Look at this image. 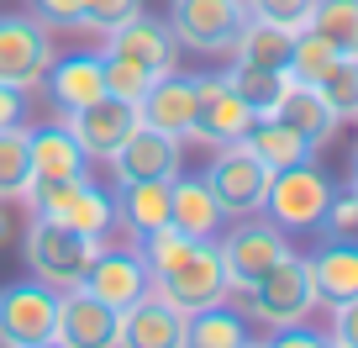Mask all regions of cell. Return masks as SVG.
<instances>
[{"mask_svg":"<svg viewBox=\"0 0 358 348\" xmlns=\"http://www.w3.org/2000/svg\"><path fill=\"white\" fill-rule=\"evenodd\" d=\"M227 85H232L237 95H243V106H248L253 116H274V106L285 101V90H290L295 79H290V69L243 64V58H237V64L227 69Z\"/></svg>","mask_w":358,"mask_h":348,"instance_id":"d4e9b609","label":"cell"},{"mask_svg":"<svg viewBox=\"0 0 358 348\" xmlns=\"http://www.w3.org/2000/svg\"><path fill=\"white\" fill-rule=\"evenodd\" d=\"M116 180H174L179 174V137L158 132V127H132L122 148H116Z\"/></svg>","mask_w":358,"mask_h":348,"instance_id":"ac0fdd59","label":"cell"},{"mask_svg":"<svg viewBox=\"0 0 358 348\" xmlns=\"http://www.w3.org/2000/svg\"><path fill=\"white\" fill-rule=\"evenodd\" d=\"M311 11H316V0H248V16L274 22V27H285V32H306V27H311Z\"/></svg>","mask_w":358,"mask_h":348,"instance_id":"836d02e7","label":"cell"},{"mask_svg":"<svg viewBox=\"0 0 358 348\" xmlns=\"http://www.w3.org/2000/svg\"><path fill=\"white\" fill-rule=\"evenodd\" d=\"M316 232H327V237H353L358 232V190L353 185H348V190H332V206H327Z\"/></svg>","mask_w":358,"mask_h":348,"instance_id":"8d00e7d4","label":"cell"},{"mask_svg":"<svg viewBox=\"0 0 358 348\" xmlns=\"http://www.w3.org/2000/svg\"><path fill=\"white\" fill-rule=\"evenodd\" d=\"M253 122L258 116L248 111L243 95L227 85V74H201V111H195V127H190L195 143H211V148L243 143Z\"/></svg>","mask_w":358,"mask_h":348,"instance_id":"9a60e30c","label":"cell"},{"mask_svg":"<svg viewBox=\"0 0 358 348\" xmlns=\"http://www.w3.org/2000/svg\"><path fill=\"white\" fill-rule=\"evenodd\" d=\"M306 264H311V285H316L322 306H337V301L358 295V243L353 237H327Z\"/></svg>","mask_w":358,"mask_h":348,"instance_id":"7402d4cb","label":"cell"},{"mask_svg":"<svg viewBox=\"0 0 358 348\" xmlns=\"http://www.w3.org/2000/svg\"><path fill=\"white\" fill-rule=\"evenodd\" d=\"M106 58V95H122V101H143L148 95V85H153V69H143V64H132V58H122V53H101Z\"/></svg>","mask_w":358,"mask_h":348,"instance_id":"d6a6232c","label":"cell"},{"mask_svg":"<svg viewBox=\"0 0 358 348\" xmlns=\"http://www.w3.org/2000/svg\"><path fill=\"white\" fill-rule=\"evenodd\" d=\"M153 291L164 295V301H174L179 312L190 316L201 312V306H216L232 295V285H227V270H222V248H216V237H190V248L169 264V270L153 274Z\"/></svg>","mask_w":358,"mask_h":348,"instance_id":"7a4b0ae2","label":"cell"},{"mask_svg":"<svg viewBox=\"0 0 358 348\" xmlns=\"http://www.w3.org/2000/svg\"><path fill=\"white\" fill-rule=\"evenodd\" d=\"M169 222H174L179 232H190V237H216L222 232L227 211L211 195L206 174H185V169H179L174 180H169Z\"/></svg>","mask_w":358,"mask_h":348,"instance_id":"ffe728a7","label":"cell"},{"mask_svg":"<svg viewBox=\"0 0 358 348\" xmlns=\"http://www.w3.org/2000/svg\"><path fill=\"white\" fill-rule=\"evenodd\" d=\"M32 190V153H27V127H0V201H27Z\"/></svg>","mask_w":358,"mask_h":348,"instance_id":"f1b7e54d","label":"cell"},{"mask_svg":"<svg viewBox=\"0 0 358 348\" xmlns=\"http://www.w3.org/2000/svg\"><path fill=\"white\" fill-rule=\"evenodd\" d=\"M195 111H201V74H179V69L158 74L153 85H148V95L137 101V116H143V127L174 132L179 143L190 137Z\"/></svg>","mask_w":358,"mask_h":348,"instance_id":"5bb4252c","label":"cell"},{"mask_svg":"<svg viewBox=\"0 0 358 348\" xmlns=\"http://www.w3.org/2000/svg\"><path fill=\"white\" fill-rule=\"evenodd\" d=\"M122 333V312L101 295H90L85 285H69L58 291V333L53 343H69V348H106L116 343Z\"/></svg>","mask_w":358,"mask_h":348,"instance_id":"4fadbf2b","label":"cell"},{"mask_svg":"<svg viewBox=\"0 0 358 348\" xmlns=\"http://www.w3.org/2000/svg\"><path fill=\"white\" fill-rule=\"evenodd\" d=\"M332 58H337V48L306 27V32H295V43H290V64H285V69H290V79H301V85H316V79L332 69Z\"/></svg>","mask_w":358,"mask_h":348,"instance_id":"1f68e13d","label":"cell"},{"mask_svg":"<svg viewBox=\"0 0 358 348\" xmlns=\"http://www.w3.org/2000/svg\"><path fill=\"white\" fill-rule=\"evenodd\" d=\"M58 333V291L37 274L0 285V343L6 348H48Z\"/></svg>","mask_w":358,"mask_h":348,"instance_id":"52a82bcc","label":"cell"},{"mask_svg":"<svg viewBox=\"0 0 358 348\" xmlns=\"http://www.w3.org/2000/svg\"><path fill=\"white\" fill-rule=\"evenodd\" d=\"M353 185H358V153H353Z\"/></svg>","mask_w":358,"mask_h":348,"instance_id":"60d3db41","label":"cell"},{"mask_svg":"<svg viewBox=\"0 0 358 348\" xmlns=\"http://www.w3.org/2000/svg\"><path fill=\"white\" fill-rule=\"evenodd\" d=\"M332 343L358 348V295H353V301H337V306H332Z\"/></svg>","mask_w":358,"mask_h":348,"instance_id":"f35d334b","label":"cell"},{"mask_svg":"<svg viewBox=\"0 0 358 348\" xmlns=\"http://www.w3.org/2000/svg\"><path fill=\"white\" fill-rule=\"evenodd\" d=\"M27 153H32V185L37 180H79L85 174V148L79 137L69 132L64 122H48V127H27Z\"/></svg>","mask_w":358,"mask_h":348,"instance_id":"44dd1931","label":"cell"},{"mask_svg":"<svg viewBox=\"0 0 358 348\" xmlns=\"http://www.w3.org/2000/svg\"><path fill=\"white\" fill-rule=\"evenodd\" d=\"M216 248H222V270H227V285L237 291H248L253 280H264L280 258H290V232H285L280 222H268V216H237L232 232L216 237Z\"/></svg>","mask_w":358,"mask_h":348,"instance_id":"277c9868","label":"cell"},{"mask_svg":"<svg viewBox=\"0 0 358 348\" xmlns=\"http://www.w3.org/2000/svg\"><path fill=\"white\" fill-rule=\"evenodd\" d=\"M95 248H101L95 237L74 232V227L53 222V216H32V222H27V248L22 253H27V270H32L37 280H48L53 291H69V285L85 280Z\"/></svg>","mask_w":358,"mask_h":348,"instance_id":"5b68a950","label":"cell"},{"mask_svg":"<svg viewBox=\"0 0 358 348\" xmlns=\"http://www.w3.org/2000/svg\"><path fill=\"white\" fill-rule=\"evenodd\" d=\"M248 148H253L258 158H264L268 169H290V164H306V158L316 153L311 143H306L295 127H285L280 116H258L253 127H248V137H243Z\"/></svg>","mask_w":358,"mask_h":348,"instance_id":"4316f807","label":"cell"},{"mask_svg":"<svg viewBox=\"0 0 358 348\" xmlns=\"http://www.w3.org/2000/svg\"><path fill=\"white\" fill-rule=\"evenodd\" d=\"M43 90L58 111H74V106H90L95 95H106V58L101 53H53L43 74Z\"/></svg>","mask_w":358,"mask_h":348,"instance_id":"d6986e66","label":"cell"},{"mask_svg":"<svg viewBox=\"0 0 358 348\" xmlns=\"http://www.w3.org/2000/svg\"><path fill=\"white\" fill-rule=\"evenodd\" d=\"M27 11H32L48 32H79V27H85V0H27Z\"/></svg>","mask_w":358,"mask_h":348,"instance_id":"e575fe53","label":"cell"},{"mask_svg":"<svg viewBox=\"0 0 358 348\" xmlns=\"http://www.w3.org/2000/svg\"><path fill=\"white\" fill-rule=\"evenodd\" d=\"M185 343H201V348H243L253 343V333H248V316L232 312L227 301L216 306H201V312L185 316Z\"/></svg>","mask_w":358,"mask_h":348,"instance_id":"484cf974","label":"cell"},{"mask_svg":"<svg viewBox=\"0 0 358 348\" xmlns=\"http://www.w3.org/2000/svg\"><path fill=\"white\" fill-rule=\"evenodd\" d=\"M353 190H358V185H353Z\"/></svg>","mask_w":358,"mask_h":348,"instance_id":"7bdbcfd3","label":"cell"},{"mask_svg":"<svg viewBox=\"0 0 358 348\" xmlns=\"http://www.w3.org/2000/svg\"><path fill=\"white\" fill-rule=\"evenodd\" d=\"M143 11V0H85V32H111V27L132 22Z\"/></svg>","mask_w":358,"mask_h":348,"instance_id":"d590c367","label":"cell"},{"mask_svg":"<svg viewBox=\"0 0 358 348\" xmlns=\"http://www.w3.org/2000/svg\"><path fill=\"white\" fill-rule=\"evenodd\" d=\"M290 43H295V32H285V27H274V22L248 16L243 32H237V43H232V58H243V64L285 69V64H290Z\"/></svg>","mask_w":358,"mask_h":348,"instance_id":"83f0119b","label":"cell"},{"mask_svg":"<svg viewBox=\"0 0 358 348\" xmlns=\"http://www.w3.org/2000/svg\"><path fill=\"white\" fill-rule=\"evenodd\" d=\"M248 22V0H169V27L179 48L195 53H232Z\"/></svg>","mask_w":358,"mask_h":348,"instance_id":"9c48e42d","label":"cell"},{"mask_svg":"<svg viewBox=\"0 0 358 348\" xmlns=\"http://www.w3.org/2000/svg\"><path fill=\"white\" fill-rule=\"evenodd\" d=\"M311 32L327 37L337 53H358V0H316Z\"/></svg>","mask_w":358,"mask_h":348,"instance_id":"4dcf8cb0","label":"cell"},{"mask_svg":"<svg viewBox=\"0 0 358 348\" xmlns=\"http://www.w3.org/2000/svg\"><path fill=\"white\" fill-rule=\"evenodd\" d=\"M137 122H143V116H137V106L122 101V95H95L90 106H74V111H64V127L79 137L85 158H106V164H111L116 148L132 137Z\"/></svg>","mask_w":358,"mask_h":348,"instance_id":"8fae6325","label":"cell"},{"mask_svg":"<svg viewBox=\"0 0 358 348\" xmlns=\"http://www.w3.org/2000/svg\"><path fill=\"white\" fill-rule=\"evenodd\" d=\"M268 174H274V169H268L248 143H222V148L211 153V164H206V185H211V195L222 201L227 216H253V211H264Z\"/></svg>","mask_w":358,"mask_h":348,"instance_id":"ba28073f","label":"cell"},{"mask_svg":"<svg viewBox=\"0 0 358 348\" xmlns=\"http://www.w3.org/2000/svg\"><path fill=\"white\" fill-rule=\"evenodd\" d=\"M122 348H179L185 343V312L174 301H164L158 291H148L143 301H132L122 312Z\"/></svg>","mask_w":358,"mask_h":348,"instance_id":"e0dca14e","label":"cell"},{"mask_svg":"<svg viewBox=\"0 0 358 348\" xmlns=\"http://www.w3.org/2000/svg\"><path fill=\"white\" fill-rule=\"evenodd\" d=\"M332 206V180L306 158V164L274 169L268 174V195H264V216L280 222L285 232H316Z\"/></svg>","mask_w":358,"mask_h":348,"instance_id":"8992f818","label":"cell"},{"mask_svg":"<svg viewBox=\"0 0 358 348\" xmlns=\"http://www.w3.org/2000/svg\"><path fill=\"white\" fill-rule=\"evenodd\" d=\"M16 122H27V90L0 85V127H16Z\"/></svg>","mask_w":358,"mask_h":348,"instance_id":"ab89813d","label":"cell"},{"mask_svg":"<svg viewBox=\"0 0 358 348\" xmlns=\"http://www.w3.org/2000/svg\"><path fill=\"white\" fill-rule=\"evenodd\" d=\"M27 206H32V216H53V222L74 227V232L95 237V243H106V232L116 222V201L90 174H79V180H37L27 190Z\"/></svg>","mask_w":358,"mask_h":348,"instance_id":"3957f363","label":"cell"},{"mask_svg":"<svg viewBox=\"0 0 358 348\" xmlns=\"http://www.w3.org/2000/svg\"><path fill=\"white\" fill-rule=\"evenodd\" d=\"M48 64H53V32L32 11L0 16V85L32 90V85H43Z\"/></svg>","mask_w":358,"mask_h":348,"instance_id":"30bf717a","label":"cell"},{"mask_svg":"<svg viewBox=\"0 0 358 348\" xmlns=\"http://www.w3.org/2000/svg\"><path fill=\"white\" fill-rule=\"evenodd\" d=\"M274 116H280L285 127H295V132H301L311 148H327V143H332V132H337L332 106L316 95V85H301V79L285 90V101L274 106Z\"/></svg>","mask_w":358,"mask_h":348,"instance_id":"cb8c5ba5","label":"cell"},{"mask_svg":"<svg viewBox=\"0 0 358 348\" xmlns=\"http://www.w3.org/2000/svg\"><path fill=\"white\" fill-rule=\"evenodd\" d=\"M101 53H122V58H132V64L153 69V74H169V69L179 64V37H174V27H169V16L137 11L132 22H122V27L106 32Z\"/></svg>","mask_w":358,"mask_h":348,"instance_id":"2e32d148","label":"cell"},{"mask_svg":"<svg viewBox=\"0 0 358 348\" xmlns=\"http://www.w3.org/2000/svg\"><path fill=\"white\" fill-rule=\"evenodd\" d=\"M79 285H85L90 295L111 301L116 312H127L132 301H143V295L153 291V270H148V258L137 253V248H106V243H101Z\"/></svg>","mask_w":358,"mask_h":348,"instance_id":"7c38bea8","label":"cell"},{"mask_svg":"<svg viewBox=\"0 0 358 348\" xmlns=\"http://www.w3.org/2000/svg\"><path fill=\"white\" fill-rule=\"evenodd\" d=\"M116 222L137 237L169 227V180H116Z\"/></svg>","mask_w":358,"mask_h":348,"instance_id":"603a6c76","label":"cell"},{"mask_svg":"<svg viewBox=\"0 0 358 348\" xmlns=\"http://www.w3.org/2000/svg\"><path fill=\"white\" fill-rule=\"evenodd\" d=\"M0 237H6V216H0Z\"/></svg>","mask_w":358,"mask_h":348,"instance_id":"b9f144b4","label":"cell"},{"mask_svg":"<svg viewBox=\"0 0 358 348\" xmlns=\"http://www.w3.org/2000/svg\"><path fill=\"white\" fill-rule=\"evenodd\" d=\"M268 343L274 348H322V343H332V333H316V327H306V322H290V327H274Z\"/></svg>","mask_w":358,"mask_h":348,"instance_id":"74e56055","label":"cell"},{"mask_svg":"<svg viewBox=\"0 0 358 348\" xmlns=\"http://www.w3.org/2000/svg\"><path fill=\"white\" fill-rule=\"evenodd\" d=\"M237 295H243V316L264 322L268 333H274V327H290V322H306V316L322 306L316 301V285H311V264H306L301 253L280 258L264 280H253Z\"/></svg>","mask_w":358,"mask_h":348,"instance_id":"6da1fadb","label":"cell"},{"mask_svg":"<svg viewBox=\"0 0 358 348\" xmlns=\"http://www.w3.org/2000/svg\"><path fill=\"white\" fill-rule=\"evenodd\" d=\"M316 95L332 106L337 122H358V53H337L332 69L316 79Z\"/></svg>","mask_w":358,"mask_h":348,"instance_id":"f546056e","label":"cell"}]
</instances>
